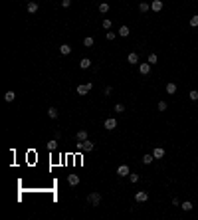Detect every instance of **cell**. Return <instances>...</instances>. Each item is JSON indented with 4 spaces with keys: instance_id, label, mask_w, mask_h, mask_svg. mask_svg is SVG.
Returning <instances> with one entry per match:
<instances>
[{
    "instance_id": "obj_9",
    "label": "cell",
    "mask_w": 198,
    "mask_h": 220,
    "mask_svg": "<svg viewBox=\"0 0 198 220\" xmlns=\"http://www.w3.org/2000/svg\"><path fill=\"white\" fill-rule=\"evenodd\" d=\"M60 54H62V56H69V54H71V46H69V44H62V46H60Z\"/></svg>"
},
{
    "instance_id": "obj_12",
    "label": "cell",
    "mask_w": 198,
    "mask_h": 220,
    "mask_svg": "<svg viewBox=\"0 0 198 220\" xmlns=\"http://www.w3.org/2000/svg\"><path fill=\"white\" fill-rule=\"evenodd\" d=\"M139 71H141L143 76H149V71H151V64H139Z\"/></svg>"
},
{
    "instance_id": "obj_29",
    "label": "cell",
    "mask_w": 198,
    "mask_h": 220,
    "mask_svg": "<svg viewBox=\"0 0 198 220\" xmlns=\"http://www.w3.org/2000/svg\"><path fill=\"white\" fill-rule=\"evenodd\" d=\"M129 180H131L133 185H135V183H139V175H137V173H131V175H129Z\"/></svg>"
},
{
    "instance_id": "obj_17",
    "label": "cell",
    "mask_w": 198,
    "mask_h": 220,
    "mask_svg": "<svg viewBox=\"0 0 198 220\" xmlns=\"http://www.w3.org/2000/svg\"><path fill=\"white\" fill-rule=\"evenodd\" d=\"M14 99H16V93H14V91H6V93H4V101H8V103H12Z\"/></svg>"
},
{
    "instance_id": "obj_1",
    "label": "cell",
    "mask_w": 198,
    "mask_h": 220,
    "mask_svg": "<svg viewBox=\"0 0 198 220\" xmlns=\"http://www.w3.org/2000/svg\"><path fill=\"white\" fill-rule=\"evenodd\" d=\"M75 149L77 151H93V149H95V143L89 141V139H85V141H77Z\"/></svg>"
},
{
    "instance_id": "obj_31",
    "label": "cell",
    "mask_w": 198,
    "mask_h": 220,
    "mask_svg": "<svg viewBox=\"0 0 198 220\" xmlns=\"http://www.w3.org/2000/svg\"><path fill=\"white\" fill-rule=\"evenodd\" d=\"M123 111H125V105L123 103H117L115 105V113H123Z\"/></svg>"
},
{
    "instance_id": "obj_16",
    "label": "cell",
    "mask_w": 198,
    "mask_h": 220,
    "mask_svg": "<svg viewBox=\"0 0 198 220\" xmlns=\"http://www.w3.org/2000/svg\"><path fill=\"white\" fill-rule=\"evenodd\" d=\"M38 8H40V6H38V2H28V12H30V14H36V12H38Z\"/></svg>"
},
{
    "instance_id": "obj_15",
    "label": "cell",
    "mask_w": 198,
    "mask_h": 220,
    "mask_svg": "<svg viewBox=\"0 0 198 220\" xmlns=\"http://www.w3.org/2000/svg\"><path fill=\"white\" fill-rule=\"evenodd\" d=\"M119 36H121V38H127V36H129V34H131V30H129V26H121V28H119Z\"/></svg>"
},
{
    "instance_id": "obj_30",
    "label": "cell",
    "mask_w": 198,
    "mask_h": 220,
    "mask_svg": "<svg viewBox=\"0 0 198 220\" xmlns=\"http://www.w3.org/2000/svg\"><path fill=\"white\" fill-rule=\"evenodd\" d=\"M190 26H192V28H196L198 26V14H194V16L190 18Z\"/></svg>"
},
{
    "instance_id": "obj_8",
    "label": "cell",
    "mask_w": 198,
    "mask_h": 220,
    "mask_svg": "<svg viewBox=\"0 0 198 220\" xmlns=\"http://www.w3.org/2000/svg\"><path fill=\"white\" fill-rule=\"evenodd\" d=\"M153 157L154 159H163V157H165V149H163V147H154L153 149Z\"/></svg>"
},
{
    "instance_id": "obj_7",
    "label": "cell",
    "mask_w": 198,
    "mask_h": 220,
    "mask_svg": "<svg viewBox=\"0 0 198 220\" xmlns=\"http://www.w3.org/2000/svg\"><path fill=\"white\" fill-rule=\"evenodd\" d=\"M163 6H165L163 0H153V2H151V10L153 12H161L163 10Z\"/></svg>"
},
{
    "instance_id": "obj_2",
    "label": "cell",
    "mask_w": 198,
    "mask_h": 220,
    "mask_svg": "<svg viewBox=\"0 0 198 220\" xmlns=\"http://www.w3.org/2000/svg\"><path fill=\"white\" fill-rule=\"evenodd\" d=\"M87 202L91 204V206H99V204H101V194H99V192H89L87 194Z\"/></svg>"
},
{
    "instance_id": "obj_4",
    "label": "cell",
    "mask_w": 198,
    "mask_h": 220,
    "mask_svg": "<svg viewBox=\"0 0 198 220\" xmlns=\"http://www.w3.org/2000/svg\"><path fill=\"white\" fill-rule=\"evenodd\" d=\"M103 127H105L107 131H113V129L117 127V119H113V117H109V119H105V123H103Z\"/></svg>"
},
{
    "instance_id": "obj_28",
    "label": "cell",
    "mask_w": 198,
    "mask_h": 220,
    "mask_svg": "<svg viewBox=\"0 0 198 220\" xmlns=\"http://www.w3.org/2000/svg\"><path fill=\"white\" fill-rule=\"evenodd\" d=\"M111 26H113V22H111L109 18H105V20H103V28H105V30H111Z\"/></svg>"
},
{
    "instance_id": "obj_14",
    "label": "cell",
    "mask_w": 198,
    "mask_h": 220,
    "mask_svg": "<svg viewBox=\"0 0 198 220\" xmlns=\"http://www.w3.org/2000/svg\"><path fill=\"white\" fill-rule=\"evenodd\" d=\"M79 67H81V69H89V67H91V60H89V58H83V60L79 62Z\"/></svg>"
},
{
    "instance_id": "obj_32",
    "label": "cell",
    "mask_w": 198,
    "mask_h": 220,
    "mask_svg": "<svg viewBox=\"0 0 198 220\" xmlns=\"http://www.w3.org/2000/svg\"><path fill=\"white\" fill-rule=\"evenodd\" d=\"M166 107H168L166 101H159V111H166Z\"/></svg>"
},
{
    "instance_id": "obj_22",
    "label": "cell",
    "mask_w": 198,
    "mask_h": 220,
    "mask_svg": "<svg viewBox=\"0 0 198 220\" xmlns=\"http://www.w3.org/2000/svg\"><path fill=\"white\" fill-rule=\"evenodd\" d=\"M99 12H101V14H107V12H109V4H107V2H101V4H99Z\"/></svg>"
},
{
    "instance_id": "obj_26",
    "label": "cell",
    "mask_w": 198,
    "mask_h": 220,
    "mask_svg": "<svg viewBox=\"0 0 198 220\" xmlns=\"http://www.w3.org/2000/svg\"><path fill=\"white\" fill-rule=\"evenodd\" d=\"M159 62V58H156V54H149V64L153 66V64H156Z\"/></svg>"
},
{
    "instance_id": "obj_5",
    "label": "cell",
    "mask_w": 198,
    "mask_h": 220,
    "mask_svg": "<svg viewBox=\"0 0 198 220\" xmlns=\"http://www.w3.org/2000/svg\"><path fill=\"white\" fill-rule=\"evenodd\" d=\"M135 200H137V202H147V200H149V192H145V190H139V192L135 194Z\"/></svg>"
},
{
    "instance_id": "obj_33",
    "label": "cell",
    "mask_w": 198,
    "mask_h": 220,
    "mask_svg": "<svg viewBox=\"0 0 198 220\" xmlns=\"http://www.w3.org/2000/svg\"><path fill=\"white\" fill-rule=\"evenodd\" d=\"M115 36H117L115 32H109V30H107V40H109V42H113V40H115Z\"/></svg>"
},
{
    "instance_id": "obj_3",
    "label": "cell",
    "mask_w": 198,
    "mask_h": 220,
    "mask_svg": "<svg viewBox=\"0 0 198 220\" xmlns=\"http://www.w3.org/2000/svg\"><path fill=\"white\" fill-rule=\"evenodd\" d=\"M91 83H81V85H77V95H87L89 91H91Z\"/></svg>"
},
{
    "instance_id": "obj_21",
    "label": "cell",
    "mask_w": 198,
    "mask_h": 220,
    "mask_svg": "<svg viewBox=\"0 0 198 220\" xmlns=\"http://www.w3.org/2000/svg\"><path fill=\"white\" fill-rule=\"evenodd\" d=\"M93 44H95V40H93L91 36H87V38H83V46H85V48H91Z\"/></svg>"
},
{
    "instance_id": "obj_27",
    "label": "cell",
    "mask_w": 198,
    "mask_h": 220,
    "mask_svg": "<svg viewBox=\"0 0 198 220\" xmlns=\"http://www.w3.org/2000/svg\"><path fill=\"white\" fill-rule=\"evenodd\" d=\"M188 97L192 99V101H198V91H196V89H192V91L188 93Z\"/></svg>"
},
{
    "instance_id": "obj_25",
    "label": "cell",
    "mask_w": 198,
    "mask_h": 220,
    "mask_svg": "<svg viewBox=\"0 0 198 220\" xmlns=\"http://www.w3.org/2000/svg\"><path fill=\"white\" fill-rule=\"evenodd\" d=\"M48 149H50V151H55V149H57V139H52V141L48 143Z\"/></svg>"
},
{
    "instance_id": "obj_34",
    "label": "cell",
    "mask_w": 198,
    "mask_h": 220,
    "mask_svg": "<svg viewBox=\"0 0 198 220\" xmlns=\"http://www.w3.org/2000/svg\"><path fill=\"white\" fill-rule=\"evenodd\" d=\"M111 93H113V87L111 85H107V87L103 89V95H111Z\"/></svg>"
},
{
    "instance_id": "obj_6",
    "label": "cell",
    "mask_w": 198,
    "mask_h": 220,
    "mask_svg": "<svg viewBox=\"0 0 198 220\" xmlns=\"http://www.w3.org/2000/svg\"><path fill=\"white\" fill-rule=\"evenodd\" d=\"M117 175L119 176H129L131 175V171H129V167L127 165H119L117 167Z\"/></svg>"
},
{
    "instance_id": "obj_20",
    "label": "cell",
    "mask_w": 198,
    "mask_h": 220,
    "mask_svg": "<svg viewBox=\"0 0 198 220\" xmlns=\"http://www.w3.org/2000/svg\"><path fill=\"white\" fill-rule=\"evenodd\" d=\"M180 208L184 210V212H190L194 206H192V202H190V200H186V202H182V204H180Z\"/></svg>"
},
{
    "instance_id": "obj_18",
    "label": "cell",
    "mask_w": 198,
    "mask_h": 220,
    "mask_svg": "<svg viewBox=\"0 0 198 220\" xmlns=\"http://www.w3.org/2000/svg\"><path fill=\"white\" fill-rule=\"evenodd\" d=\"M166 93H168V95L176 93V83H172V81H170V83H166Z\"/></svg>"
},
{
    "instance_id": "obj_13",
    "label": "cell",
    "mask_w": 198,
    "mask_h": 220,
    "mask_svg": "<svg viewBox=\"0 0 198 220\" xmlns=\"http://www.w3.org/2000/svg\"><path fill=\"white\" fill-rule=\"evenodd\" d=\"M75 139L77 141H85V139H87V131H85V129H79V131L75 133Z\"/></svg>"
},
{
    "instance_id": "obj_19",
    "label": "cell",
    "mask_w": 198,
    "mask_h": 220,
    "mask_svg": "<svg viewBox=\"0 0 198 220\" xmlns=\"http://www.w3.org/2000/svg\"><path fill=\"white\" fill-rule=\"evenodd\" d=\"M48 115H50L52 119H57V115H60V111H57V107H50V109H48Z\"/></svg>"
},
{
    "instance_id": "obj_24",
    "label": "cell",
    "mask_w": 198,
    "mask_h": 220,
    "mask_svg": "<svg viewBox=\"0 0 198 220\" xmlns=\"http://www.w3.org/2000/svg\"><path fill=\"white\" fill-rule=\"evenodd\" d=\"M139 10L143 12V14H145V12H149V10H151V4H147V2H141V4H139Z\"/></svg>"
},
{
    "instance_id": "obj_23",
    "label": "cell",
    "mask_w": 198,
    "mask_h": 220,
    "mask_svg": "<svg viewBox=\"0 0 198 220\" xmlns=\"http://www.w3.org/2000/svg\"><path fill=\"white\" fill-rule=\"evenodd\" d=\"M154 161V157H153V153L151 155H143V163L145 165H151V163H153Z\"/></svg>"
},
{
    "instance_id": "obj_11",
    "label": "cell",
    "mask_w": 198,
    "mask_h": 220,
    "mask_svg": "<svg viewBox=\"0 0 198 220\" xmlns=\"http://www.w3.org/2000/svg\"><path fill=\"white\" fill-rule=\"evenodd\" d=\"M67 183H69L71 187H77V185H79V176L77 175H67Z\"/></svg>"
},
{
    "instance_id": "obj_35",
    "label": "cell",
    "mask_w": 198,
    "mask_h": 220,
    "mask_svg": "<svg viewBox=\"0 0 198 220\" xmlns=\"http://www.w3.org/2000/svg\"><path fill=\"white\" fill-rule=\"evenodd\" d=\"M62 6H64V8H69V6H71V0H62Z\"/></svg>"
},
{
    "instance_id": "obj_10",
    "label": "cell",
    "mask_w": 198,
    "mask_h": 220,
    "mask_svg": "<svg viewBox=\"0 0 198 220\" xmlns=\"http://www.w3.org/2000/svg\"><path fill=\"white\" fill-rule=\"evenodd\" d=\"M127 62L129 64H139V54L137 52H131V54L127 56Z\"/></svg>"
}]
</instances>
